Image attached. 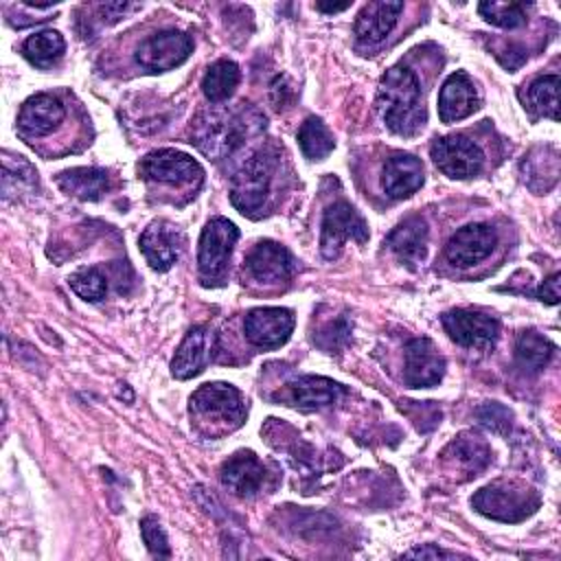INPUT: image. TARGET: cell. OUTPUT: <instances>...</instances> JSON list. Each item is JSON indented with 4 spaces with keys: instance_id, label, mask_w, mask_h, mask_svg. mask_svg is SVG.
<instances>
[{
    "instance_id": "15",
    "label": "cell",
    "mask_w": 561,
    "mask_h": 561,
    "mask_svg": "<svg viewBox=\"0 0 561 561\" xmlns=\"http://www.w3.org/2000/svg\"><path fill=\"white\" fill-rule=\"evenodd\" d=\"M445 375V357L430 337H414L405 346V381L412 388H432Z\"/></svg>"
},
{
    "instance_id": "17",
    "label": "cell",
    "mask_w": 561,
    "mask_h": 561,
    "mask_svg": "<svg viewBox=\"0 0 561 561\" xmlns=\"http://www.w3.org/2000/svg\"><path fill=\"white\" fill-rule=\"evenodd\" d=\"M64 116H66V110H64L61 101L53 94L42 92V94L26 99L24 105L20 107L18 131L26 138L46 136L59 127Z\"/></svg>"
},
{
    "instance_id": "35",
    "label": "cell",
    "mask_w": 561,
    "mask_h": 561,
    "mask_svg": "<svg viewBox=\"0 0 561 561\" xmlns=\"http://www.w3.org/2000/svg\"><path fill=\"white\" fill-rule=\"evenodd\" d=\"M478 421L489 427L491 432H497V434H506L508 427H511V412L504 408V405H497V403H486L482 408H478Z\"/></svg>"
},
{
    "instance_id": "16",
    "label": "cell",
    "mask_w": 561,
    "mask_h": 561,
    "mask_svg": "<svg viewBox=\"0 0 561 561\" xmlns=\"http://www.w3.org/2000/svg\"><path fill=\"white\" fill-rule=\"evenodd\" d=\"M243 134H248V121L243 116H210L206 123L197 125L195 145L213 158H221L241 145Z\"/></svg>"
},
{
    "instance_id": "6",
    "label": "cell",
    "mask_w": 561,
    "mask_h": 561,
    "mask_svg": "<svg viewBox=\"0 0 561 561\" xmlns=\"http://www.w3.org/2000/svg\"><path fill=\"white\" fill-rule=\"evenodd\" d=\"M348 239L364 243L368 239V226L348 202L340 199L329 204L322 215V237H320L322 256L335 259Z\"/></svg>"
},
{
    "instance_id": "4",
    "label": "cell",
    "mask_w": 561,
    "mask_h": 561,
    "mask_svg": "<svg viewBox=\"0 0 561 561\" xmlns=\"http://www.w3.org/2000/svg\"><path fill=\"white\" fill-rule=\"evenodd\" d=\"M239 239V228L226 217L210 219L199 234L197 267L204 285H221L228 272L232 248Z\"/></svg>"
},
{
    "instance_id": "31",
    "label": "cell",
    "mask_w": 561,
    "mask_h": 561,
    "mask_svg": "<svg viewBox=\"0 0 561 561\" xmlns=\"http://www.w3.org/2000/svg\"><path fill=\"white\" fill-rule=\"evenodd\" d=\"M526 101L537 114L550 116L552 121H557L559 118V75L537 77L526 90Z\"/></svg>"
},
{
    "instance_id": "30",
    "label": "cell",
    "mask_w": 561,
    "mask_h": 561,
    "mask_svg": "<svg viewBox=\"0 0 561 561\" xmlns=\"http://www.w3.org/2000/svg\"><path fill=\"white\" fill-rule=\"evenodd\" d=\"M298 145L302 149V153L309 158V160H322L327 158L335 142H333V136L331 131L327 129V125L316 118V116H309L305 118V123L300 125L298 129Z\"/></svg>"
},
{
    "instance_id": "22",
    "label": "cell",
    "mask_w": 561,
    "mask_h": 561,
    "mask_svg": "<svg viewBox=\"0 0 561 561\" xmlns=\"http://www.w3.org/2000/svg\"><path fill=\"white\" fill-rule=\"evenodd\" d=\"M423 184V164L416 156L394 153L381 169V188L392 199H403Z\"/></svg>"
},
{
    "instance_id": "20",
    "label": "cell",
    "mask_w": 561,
    "mask_h": 561,
    "mask_svg": "<svg viewBox=\"0 0 561 561\" xmlns=\"http://www.w3.org/2000/svg\"><path fill=\"white\" fill-rule=\"evenodd\" d=\"M265 465L252 451H239L230 456L221 467V482L239 497L256 495L265 484Z\"/></svg>"
},
{
    "instance_id": "7",
    "label": "cell",
    "mask_w": 561,
    "mask_h": 561,
    "mask_svg": "<svg viewBox=\"0 0 561 561\" xmlns=\"http://www.w3.org/2000/svg\"><path fill=\"white\" fill-rule=\"evenodd\" d=\"M434 164L449 178H471L482 171L484 153L482 149L462 134H451L436 138L430 147Z\"/></svg>"
},
{
    "instance_id": "18",
    "label": "cell",
    "mask_w": 561,
    "mask_h": 561,
    "mask_svg": "<svg viewBox=\"0 0 561 561\" xmlns=\"http://www.w3.org/2000/svg\"><path fill=\"white\" fill-rule=\"evenodd\" d=\"M245 270L259 283H280L294 272V259L287 248L276 241L256 243L245 256Z\"/></svg>"
},
{
    "instance_id": "37",
    "label": "cell",
    "mask_w": 561,
    "mask_h": 561,
    "mask_svg": "<svg viewBox=\"0 0 561 561\" xmlns=\"http://www.w3.org/2000/svg\"><path fill=\"white\" fill-rule=\"evenodd\" d=\"M405 557H421V559L432 557V559H438V557H451V554L445 552V550H438V548H416V550L405 552Z\"/></svg>"
},
{
    "instance_id": "1",
    "label": "cell",
    "mask_w": 561,
    "mask_h": 561,
    "mask_svg": "<svg viewBox=\"0 0 561 561\" xmlns=\"http://www.w3.org/2000/svg\"><path fill=\"white\" fill-rule=\"evenodd\" d=\"M377 107L386 127L399 136H414L425 123L421 83L405 66H392L379 81Z\"/></svg>"
},
{
    "instance_id": "5",
    "label": "cell",
    "mask_w": 561,
    "mask_h": 561,
    "mask_svg": "<svg viewBox=\"0 0 561 561\" xmlns=\"http://www.w3.org/2000/svg\"><path fill=\"white\" fill-rule=\"evenodd\" d=\"M270 180H272L270 158L263 151L254 153L232 175L230 202L243 215H254L256 210H261V206H263V202L267 197Z\"/></svg>"
},
{
    "instance_id": "13",
    "label": "cell",
    "mask_w": 561,
    "mask_h": 561,
    "mask_svg": "<svg viewBox=\"0 0 561 561\" xmlns=\"http://www.w3.org/2000/svg\"><path fill=\"white\" fill-rule=\"evenodd\" d=\"M443 327L454 342L460 346H491L497 337L500 324L495 318L469 311V309H454L443 313Z\"/></svg>"
},
{
    "instance_id": "19",
    "label": "cell",
    "mask_w": 561,
    "mask_h": 561,
    "mask_svg": "<svg viewBox=\"0 0 561 561\" xmlns=\"http://www.w3.org/2000/svg\"><path fill=\"white\" fill-rule=\"evenodd\" d=\"M140 250L147 259V263L158 270L164 272L169 270L182 250V234L175 226H171L169 221H153L145 228V232L140 234Z\"/></svg>"
},
{
    "instance_id": "24",
    "label": "cell",
    "mask_w": 561,
    "mask_h": 561,
    "mask_svg": "<svg viewBox=\"0 0 561 561\" xmlns=\"http://www.w3.org/2000/svg\"><path fill=\"white\" fill-rule=\"evenodd\" d=\"M388 248L394 256L408 265H416L425 259L427 252V224L423 217H408L403 219L390 234Z\"/></svg>"
},
{
    "instance_id": "29",
    "label": "cell",
    "mask_w": 561,
    "mask_h": 561,
    "mask_svg": "<svg viewBox=\"0 0 561 561\" xmlns=\"http://www.w3.org/2000/svg\"><path fill=\"white\" fill-rule=\"evenodd\" d=\"M552 342L546 340L543 335L535 333V331H524L517 335V342H515V357H517V364L526 370H539L548 364V359L552 357Z\"/></svg>"
},
{
    "instance_id": "32",
    "label": "cell",
    "mask_w": 561,
    "mask_h": 561,
    "mask_svg": "<svg viewBox=\"0 0 561 561\" xmlns=\"http://www.w3.org/2000/svg\"><path fill=\"white\" fill-rule=\"evenodd\" d=\"M478 11L486 22L502 28H517L526 22V9L519 2H480Z\"/></svg>"
},
{
    "instance_id": "28",
    "label": "cell",
    "mask_w": 561,
    "mask_h": 561,
    "mask_svg": "<svg viewBox=\"0 0 561 561\" xmlns=\"http://www.w3.org/2000/svg\"><path fill=\"white\" fill-rule=\"evenodd\" d=\"M66 50V42L61 37L59 31H53V28H46V31H39V33H33L26 37L24 46H22V53L24 57L35 64V66H50L53 61H57Z\"/></svg>"
},
{
    "instance_id": "23",
    "label": "cell",
    "mask_w": 561,
    "mask_h": 561,
    "mask_svg": "<svg viewBox=\"0 0 561 561\" xmlns=\"http://www.w3.org/2000/svg\"><path fill=\"white\" fill-rule=\"evenodd\" d=\"M403 2H368L355 18V39L364 46H375L394 28Z\"/></svg>"
},
{
    "instance_id": "3",
    "label": "cell",
    "mask_w": 561,
    "mask_h": 561,
    "mask_svg": "<svg viewBox=\"0 0 561 561\" xmlns=\"http://www.w3.org/2000/svg\"><path fill=\"white\" fill-rule=\"evenodd\" d=\"M471 504L478 513L497 522H522L539 508V495L524 482L495 480L482 486Z\"/></svg>"
},
{
    "instance_id": "34",
    "label": "cell",
    "mask_w": 561,
    "mask_h": 561,
    "mask_svg": "<svg viewBox=\"0 0 561 561\" xmlns=\"http://www.w3.org/2000/svg\"><path fill=\"white\" fill-rule=\"evenodd\" d=\"M140 533H142V539L147 543V548L156 554V557H169L171 550H169V543H167V535L160 526V522L151 515L142 517L140 522Z\"/></svg>"
},
{
    "instance_id": "12",
    "label": "cell",
    "mask_w": 561,
    "mask_h": 561,
    "mask_svg": "<svg viewBox=\"0 0 561 561\" xmlns=\"http://www.w3.org/2000/svg\"><path fill=\"white\" fill-rule=\"evenodd\" d=\"M217 351V335L208 327H193L171 359V375L175 379H191L199 375Z\"/></svg>"
},
{
    "instance_id": "26",
    "label": "cell",
    "mask_w": 561,
    "mask_h": 561,
    "mask_svg": "<svg viewBox=\"0 0 561 561\" xmlns=\"http://www.w3.org/2000/svg\"><path fill=\"white\" fill-rule=\"evenodd\" d=\"M59 186L79 199H99L110 188V175L96 167H77L59 173Z\"/></svg>"
},
{
    "instance_id": "36",
    "label": "cell",
    "mask_w": 561,
    "mask_h": 561,
    "mask_svg": "<svg viewBox=\"0 0 561 561\" xmlns=\"http://www.w3.org/2000/svg\"><path fill=\"white\" fill-rule=\"evenodd\" d=\"M537 298L548 302V305H557L559 302V274H550L537 289Z\"/></svg>"
},
{
    "instance_id": "38",
    "label": "cell",
    "mask_w": 561,
    "mask_h": 561,
    "mask_svg": "<svg viewBox=\"0 0 561 561\" xmlns=\"http://www.w3.org/2000/svg\"><path fill=\"white\" fill-rule=\"evenodd\" d=\"M351 4L348 2H342V4H331V2H318L316 4V9H320V11H324V13H337V11H344V9H348Z\"/></svg>"
},
{
    "instance_id": "33",
    "label": "cell",
    "mask_w": 561,
    "mask_h": 561,
    "mask_svg": "<svg viewBox=\"0 0 561 561\" xmlns=\"http://www.w3.org/2000/svg\"><path fill=\"white\" fill-rule=\"evenodd\" d=\"M75 294L83 300H101L107 291V278L96 267H81L68 278Z\"/></svg>"
},
{
    "instance_id": "10",
    "label": "cell",
    "mask_w": 561,
    "mask_h": 561,
    "mask_svg": "<svg viewBox=\"0 0 561 561\" xmlns=\"http://www.w3.org/2000/svg\"><path fill=\"white\" fill-rule=\"evenodd\" d=\"M243 331L250 344L276 348L285 344L294 331V311L287 307H259L248 311Z\"/></svg>"
},
{
    "instance_id": "14",
    "label": "cell",
    "mask_w": 561,
    "mask_h": 561,
    "mask_svg": "<svg viewBox=\"0 0 561 561\" xmlns=\"http://www.w3.org/2000/svg\"><path fill=\"white\" fill-rule=\"evenodd\" d=\"M342 394H344L342 386L335 383L333 379L318 377V375H302L285 383V388L278 394H274V399L302 410H318V408L337 403Z\"/></svg>"
},
{
    "instance_id": "8",
    "label": "cell",
    "mask_w": 561,
    "mask_h": 561,
    "mask_svg": "<svg viewBox=\"0 0 561 561\" xmlns=\"http://www.w3.org/2000/svg\"><path fill=\"white\" fill-rule=\"evenodd\" d=\"M191 50L193 42L186 33L178 28H164L140 42L136 48V61L151 72H162L184 64Z\"/></svg>"
},
{
    "instance_id": "21",
    "label": "cell",
    "mask_w": 561,
    "mask_h": 561,
    "mask_svg": "<svg viewBox=\"0 0 561 561\" xmlns=\"http://www.w3.org/2000/svg\"><path fill=\"white\" fill-rule=\"evenodd\" d=\"M478 110L476 85L467 72H451L438 94V116L443 123H456Z\"/></svg>"
},
{
    "instance_id": "25",
    "label": "cell",
    "mask_w": 561,
    "mask_h": 561,
    "mask_svg": "<svg viewBox=\"0 0 561 561\" xmlns=\"http://www.w3.org/2000/svg\"><path fill=\"white\" fill-rule=\"evenodd\" d=\"M443 460L451 462L456 469L465 471L467 476H476L478 471H482L489 460H491V451L486 447V443L473 434H460L456 436L445 449H443Z\"/></svg>"
},
{
    "instance_id": "2",
    "label": "cell",
    "mask_w": 561,
    "mask_h": 561,
    "mask_svg": "<svg viewBox=\"0 0 561 561\" xmlns=\"http://www.w3.org/2000/svg\"><path fill=\"white\" fill-rule=\"evenodd\" d=\"M191 414L210 427V434L237 430L245 419V403L230 383H204L191 397Z\"/></svg>"
},
{
    "instance_id": "9",
    "label": "cell",
    "mask_w": 561,
    "mask_h": 561,
    "mask_svg": "<svg viewBox=\"0 0 561 561\" xmlns=\"http://www.w3.org/2000/svg\"><path fill=\"white\" fill-rule=\"evenodd\" d=\"M140 173L147 180L171 184V186L193 184V182H199L204 175L199 162L178 149H158L147 153L140 162Z\"/></svg>"
},
{
    "instance_id": "27",
    "label": "cell",
    "mask_w": 561,
    "mask_h": 561,
    "mask_svg": "<svg viewBox=\"0 0 561 561\" xmlns=\"http://www.w3.org/2000/svg\"><path fill=\"white\" fill-rule=\"evenodd\" d=\"M237 83H239V66L230 59H219L206 70L202 79V92L208 101L219 103L234 92Z\"/></svg>"
},
{
    "instance_id": "11",
    "label": "cell",
    "mask_w": 561,
    "mask_h": 561,
    "mask_svg": "<svg viewBox=\"0 0 561 561\" xmlns=\"http://www.w3.org/2000/svg\"><path fill=\"white\" fill-rule=\"evenodd\" d=\"M497 243V234L486 224H467L445 243V259L456 267H471L486 259Z\"/></svg>"
}]
</instances>
